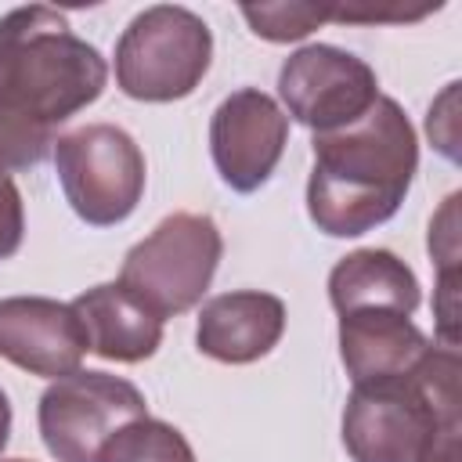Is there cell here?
Listing matches in <instances>:
<instances>
[{
	"label": "cell",
	"mask_w": 462,
	"mask_h": 462,
	"mask_svg": "<svg viewBox=\"0 0 462 462\" xmlns=\"http://www.w3.org/2000/svg\"><path fill=\"white\" fill-rule=\"evenodd\" d=\"M278 94L296 123L314 134H332L357 123L379 101V79L357 54L332 43H310L285 58Z\"/></svg>",
	"instance_id": "8"
},
{
	"label": "cell",
	"mask_w": 462,
	"mask_h": 462,
	"mask_svg": "<svg viewBox=\"0 0 462 462\" xmlns=\"http://www.w3.org/2000/svg\"><path fill=\"white\" fill-rule=\"evenodd\" d=\"M224 238L206 213H170L159 227L141 238L119 271V285L159 321L191 310L220 263Z\"/></svg>",
	"instance_id": "4"
},
{
	"label": "cell",
	"mask_w": 462,
	"mask_h": 462,
	"mask_svg": "<svg viewBox=\"0 0 462 462\" xmlns=\"http://www.w3.org/2000/svg\"><path fill=\"white\" fill-rule=\"evenodd\" d=\"M328 300L336 314L397 310L411 318L419 307V278L390 249H357V253H346L332 267Z\"/></svg>",
	"instance_id": "14"
},
{
	"label": "cell",
	"mask_w": 462,
	"mask_h": 462,
	"mask_svg": "<svg viewBox=\"0 0 462 462\" xmlns=\"http://www.w3.org/2000/svg\"><path fill=\"white\" fill-rule=\"evenodd\" d=\"M430 350V339L408 314L354 310L339 314V357L350 383H375L408 375Z\"/></svg>",
	"instance_id": "12"
},
{
	"label": "cell",
	"mask_w": 462,
	"mask_h": 462,
	"mask_svg": "<svg viewBox=\"0 0 462 462\" xmlns=\"http://www.w3.org/2000/svg\"><path fill=\"white\" fill-rule=\"evenodd\" d=\"M419 166V141L393 97H383L350 126L314 134L307 213L332 238H357L386 224L404 202Z\"/></svg>",
	"instance_id": "1"
},
{
	"label": "cell",
	"mask_w": 462,
	"mask_h": 462,
	"mask_svg": "<svg viewBox=\"0 0 462 462\" xmlns=\"http://www.w3.org/2000/svg\"><path fill=\"white\" fill-rule=\"evenodd\" d=\"M7 437H11V401H7V393L0 390V455H4V448H7Z\"/></svg>",
	"instance_id": "20"
},
{
	"label": "cell",
	"mask_w": 462,
	"mask_h": 462,
	"mask_svg": "<svg viewBox=\"0 0 462 462\" xmlns=\"http://www.w3.org/2000/svg\"><path fill=\"white\" fill-rule=\"evenodd\" d=\"M7 462H25V458H7Z\"/></svg>",
	"instance_id": "21"
},
{
	"label": "cell",
	"mask_w": 462,
	"mask_h": 462,
	"mask_svg": "<svg viewBox=\"0 0 462 462\" xmlns=\"http://www.w3.org/2000/svg\"><path fill=\"white\" fill-rule=\"evenodd\" d=\"M54 170L72 213L90 227L126 220L144 195V155L112 123H87L54 141Z\"/></svg>",
	"instance_id": "6"
},
{
	"label": "cell",
	"mask_w": 462,
	"mask_h": 462,
	"mask_svg": "<svg viewBox=\"0 0 462 462\" xmlns=\"http://www.w3.org/2000/svg\"><path fill=\"white\" fill-rule=\"evenodd\" d=\"M419 462H458V426H448L437 433V440L426 448Z\"/></svg>",
	"instance_id": "19"
},
{
	"label": "cell",
	"mask_w": 462,
	"mask_h": 462,
	"mask_svg": "<svg viewBox=\"0 0 462 462\" xmlns=\"http://www.w3.org/2000/svg\"><path fill=\"white\" fill-rule=\"evenodd\" d=\"M285 332V303L271 292L238 289L202 303L195 343L206 357L224 365H249L278 346Z\"/></svg>",
	"instance_id": "11"
},
{
	"label": "cell",
	"mask_w": 462,
	"mask_h": 462,
	"mask_svg": "<svg viewBox=\"0 0 462 462\" xmlns=\"http://www.w3.org/2000/svg\"><path fill=\"white\" fill-rule=\"evenodd\" d=\"M97 462H195V451L177 426L144 415L123 426L97 451Z\"/></svg>",
	"instance_id": "15"
},
{
	"label": "cell",
	"mask_w": 462,
	"mask_h": 462,
	"mask_svg": "<svg viewBox=\"0 0 462 462\" xmlns=\"http://www.w3.org/2000/svg\"><path fill=\"white\" fill-rule=\"evenodd\" d=\"M54 148V134L0 108V170H32Z\"/></svg>",
	"instance_id": "17"
},
{
	"label": "cell",
	"mask_w": 462,
	"mask_h": 462,
	"mask_svg": "<svg viewBox=\"0 0 462 462\" xmlns=\"http://www.w3.org/2000/svg\"><path fill=\"white\" fill-rule=\"evenodd\" d=\"M285 141H289V116L278 108L271 94L256 87H242L227 94L209 123V152L217 173L238 195H253L271 180L285 152Z\"/></svg>",
	"instance_id": "9"
},
{
	"label": "cell",
	"mask_w": 462,
	"mask_h": 462,
	"mask_svg": "<svg viewBox=\"0 0 462 462\" xmlns=\"http://www.w3.org/2000/svg\"><path fill=\"white\" fill-rule=\"evenodd\" d=\"M87 354V332L72 303L47 296H7L0 300V357L25 368L29 375L61 379L79 372Z\"/></svg>",
	"instance_id": "10"
},
{
	"label": "cell",
	"mask_w": 462,
	"mask_h": 462,
	"mask_svg": "<svg viewBox=\"0 0 462 462\" xmlns=\"http://www.w3.org/2000/svg\"><path fill=\"white\" fill-rule=\"evenodd\" d=\"M213 61L209 25L177 4L141 11L116 43V83L134 101L188 97Z\"/></svg>",
	"instance_id": "5"
},
{
	"label": "cell",
	"mask_w": 462,
	"mask_h": 462,
	"mask_svg": "<svg viewBox=\"0 0 462 462\" xmlns=\"http://www.w3.org/2000/svg\"><path fill=\"white\" fill-rule=\"evenodd\" d=\"M242 14L256 36L274 40V43L303 40L321 22H332V7H318V4H260V7L245 4Z\"/></svg>",
	"instance_id": "16"
},
{
	"label": "cell",
	"mask_w": 462,
	"mask_h": 462,
	"mask_svg": "<svg viewBox=\"0 0 462 462\" xmlns=\"http://www.w3.org/2000/svg\"><path fill=\"white\" fill-rule=\"evenodd\" d=\"M25 235V209H22V191L14 188L11 173L0 170V260L14 256Z\"/></svg>",
	"instance_id": "18"
},
{
	"label": "cell",
	"mask_w": 462,
	"mask_h": 462,
	"mask_svg": "<svg viewBox=\"0 0 462 462\" xmlns=\"http://www.w3.org/2000/svg\"><path fill=\"white\" fill-rule=\"evenodd\" d=\"M144 415L148 404L134 383L108 372H72L40 397V437L58 462H97V451Z\"/></svg>",
	"instance_id": "7"
},
{
	"label": "cell",
	"mask_w": 462,
	"mask_h": 462,
	"mask_svg": "<svg viewBox=\"0 0 462 462\" xmlns=\"http://www.w3.org/2000/svg\"><path fill=\"white\" fill-rule=\"evenodd\" d=\"M72 310L87 332V350L105 361H144L162 343V321L144 310L119 282L94 285L72 300Z\"/></svg>",
	"instance_id": "13"
},
{
	"label": "cell",
	"mask_w": 462,
	"mask_h": 462,
	"mask_svg": "<svg viewBox=\"0 0 462 462\" xmlns=\"http://www.w3.org/2000/svg\"><path fill=\"white\" fill-rule=\"evenodd\" d=\"M108 83V65L79 40L65 14L43 4L14 7L0 18V108L51 130L94 105Z\"/></svg>",
	"instance_id": "2"
},
{
	"label": "cell",
	"mask_w": 462,
	"mask_h": 462,
	"mask_svg": "<svg viewBox=\"0 0 462 462\" xmlns=\"http://www.w3.org/2000/svg\"><path fill=\"white\" fill-rule=\"evenodd\" d=\"M448 426H458V350L430 343L408 375L350 390L343 448L350 462H419Z\"/></svg>",
	"instance_id": "3"
}]
</instances>
